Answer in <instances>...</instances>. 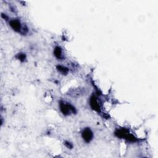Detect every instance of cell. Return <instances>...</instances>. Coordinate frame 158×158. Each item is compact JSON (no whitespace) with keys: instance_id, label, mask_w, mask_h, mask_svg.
I'll list each match as a JSON object with an SVG mask.
<instances>
[{"instance_id":"6da1fadb","label":"cell","mask_w":158,"mask_h":158,"mask_svg":"<svg viewBox=\"0 0 158 158\" xmlns=\"http://www.w3.org/2000/svg\"><path fill=\"white\" fill-rule=\"evenodd\" d=\"M10 27L16 32L22 34H25L27 32V29L25 27V25L22 24L19 19H14L9 20Z\"/></svg>"},{"instance_id":"7a4b0ae2","label":"cell","mask_w":158,"mask_h":158,"mask_svg":"<svg viewBox=\"0 0 158 158\" xmlns=\"http://www.w3.org/2000/svg\"><path fill=\"white\" fill-rule=\"evenodd\" d=\"M60 110L65 116H69L71 114L75 113L76 112L75 108L72 105L65 102H61L60 103Z\"/></svg>"},{"instance_id":"3957f363","label":"cell","mask_w":158,"mask_h":158,"mask_svg":"<svg viewBox=\"0 0 158 158\" xmlns=\"http://www.w3.org/2000/svg\"><path fill=\"white\" fill-rule=\"evenodd\" d=\"M82 137L86 143L90 142L93 138V134L92 131L88 128H85L82 132Z\"/></svg>"},{"instance_id":"277c9868","label":"cell","mask_w":158,"mask_h":158,"mask_svg":"<svg viewBox=\"0 0 158 158\" xmlns=\"http://www.w3.org/2000/svg\"><path fill=\"white\" fill-rule=\"evenodd\" d=\"M90 105L92 108L97 111H99L100 110V104L97 99L95 97H92L90 100Z\"/></svg>"},{"instance_id":"5b68a950","label":"cell","mask_w":158,"mask_h":158,"mask_svg":"<svg viewBox=\"0 0 158 158\" xmlns=\"http://www.w3.org/2000/svg\"><path fill=\"white\" fill-rule=\"evenodd\" d=\"M54 54L58 59H61L64 56L63 53V51H62L61 48L59 46H57L55 48V49L54 50Z\"/></svg>"},{"instance_id":"8992f818","label":"cell","mask_w":158,"mask_h":158,"mask_svg":"<svg viewBox=\"0 0 158 158\" xmlns=\"http://www.w3.org/2000/svg\"><path fill=\"white\" fill-rule=\"evenodd\" d=\"M58 69L59 70V71H60L61 73H62L64 75L67 74V72H68V69H67L66 67H65L64 66H58Z\"/></svg>"}]
</instances>
